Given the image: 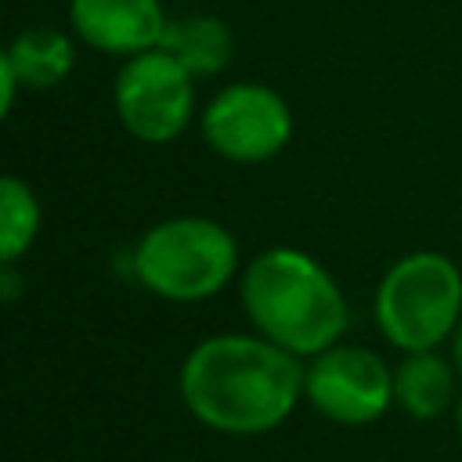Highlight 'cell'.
<instances>
[{"instance_id": "3", "label": "cell", "mask_w": 462, "mask_h": 462, "mask_svg": "<svg viewBox=\"0 0 462 462\" xmlns=\"http://www.w3.org/2000/svg\"><path fill=\"white\" fill-rule=\"evenodd\" d=\"M130 271L152 296L166 303H202L242 274L238 238L213 217H162L137 238Z\"/></svg>"}, {"instance_id": "1", "label": "cell", "mask_w": 462, "mask_h": 462, "mask_svg": "<svg viewBox=\"0 0 462 462\" xmlns=\"http://www.w3.org/2000/svg\"><path fill=\"white\" fill-rule=\"evenodd\" d=\"M188 415L224 437H260L289 422L303 401V357L260 332H213L177 372Z\"/></svg>"}, {"instance_id": "2", "label": "cell", "mask_w": 462, "mask_h": 462, "mask_svg": "<svg viewBox=\"0 0 462 462\" xmlns=\"http://www.w3.org/2000/svg\"><path fill=\"white\" fill-rule=\"evenodd\" d=\"M242 310L263 339L314 357L343 339L350 303L336 274L300 245H267L238 274Z\"/></svg>"}, {"instance_id": "14", "label": "cell", "mask_w": 462, "mask_h": 462, "mask_svg": "<svg viewBox=\"0 0 462 462\" xmlns=\"http://www.w3.org/2000/svg\"><path fill=\"white\" fill-rule=\"evenodd\" d=\"M451 361H455V368H458V375H462V321H458V328L451 332Z\"/></svg>"}, {"instance_id": "12", "label": "cell", "mask_w": 462, "mask_h": 462, "mask_svg": "<svg viewBox=\"0 0 462 462\" xmlns=\"http://www.w3.org/2000/svg\"><path fill=\"white\" fill-rule=\"evenodd\" d=\"M43 224V206L32 191L29 180H22L18 173H4L0 177V260L4 263H18Z\"/></svg>"}, {"instance_id": "6", "label": "cell", "mask_w": 462, "mask_h": 462, "mask_svg": "<svg viewBox=\"0 0 462 462\" xmlns=\"http://www.w3.org/2000/svg\"><path fill=\"white\" fill-rule=\"evenodd\" d=\"M202 141L213 155L235 166H260L278 159L296 130L289 101L256 79H238L220 87L199 116Z\"/></svg>"}, {"instance_id": "15", "label": "cell", "mask_w": 462, "mask_h": 462, "mask_svg": "<svg viewBox=\"0 0 462 462\" xmlns=\"http://www.w3.org/2000/svg\"><path fill=\"white\" fill-rule=\"evenodd\" d=\"M451 419H455V433L462 437V390H458V397H455V408H451Z\"/></svg>"}, {"instance_id": "4", "label": "cell", "mask_w": 462, "mask_h": 462, "mask_svg": "<svg viewBox=\"0 0 462 462\" xmlns=\"http://www.w3.org/2000/svg\"><path fill=\"white\" fill-rule=\"evenodd\" d=\"M375 328L401 354L437 350L462 321V271L437 249H411L397 256L372 300Z\"/></svg>"}, {"instance_id": "9", "label": "cell", "mask_w": 462, "mask_h": 462, "mask_svg": "<svg viewBox=\"0 0 462 462\" xmlns=\"http://www.w3.org/2000/svg\"><path fill=\"white\" fill-rule=\"evenodd\" d=\"M458 383L462 375L451 357L437 350L401 354V361L393 365V408H401L415 422L440 419L444 411L455 408Z\"/></svg>"}, {"instance_id": "10", "label": "cell", "mask_w": 462, "mask_h": 462, "mask_svg": "<svg viewBox=\"0 0 462 462\" xmlns=\"http://www.w3.org/2000/svg\"><path fill=\"white\" fill-rule=\"evenodd\" d=\"M0 58L18 72L25 90H51L76 69V40L54 25H29L11 36Z\"/></svg>"}, {"instance_id": "8", "label": "cell", "mask_w": 462, "mask_h": 462, "mask_svg": "<svg viewBox=\"0 0 462 462\" xmlns=\"http://www.w3.org/2000/svg\"><path fill=\"white\" fill-rule=\"evenodd\" d=\"M69 25L90 51L126 61L162 43L170 14L162 0H69Z\"/></svg>"}, {"instance_id": "11", "label": "cell", "mask_w": 462, "mask_h": 462, "mask_svg": "<svg viewBox=\"0 0 462 462\" xmlns=\"http://www.w3.org/2000/svg\"><path fill=\"white\" fill-rule=\"evenodd\" d=\"M159 47L173 54L195 79H209L231 65L235 32L220 14H184V18H170Z\"/></svg>"}, {"instance_id": "5", "label": "cell", "mask_w": 462, "mask_h": 462, "mask_svg": "<svg viewBox=\"0 0 462 462\" xmlns=\"http://www.w3.org/2000/svg\"><path fill=\"white\" fill-rule=\"evenodd\" d=\"M195 76L162 47L126 58L112 79V108L119 126L141 144H170L177 141L195 112Z\"/></svg>"}, {"instance_id": "13", "label": "cell", "mask_w": 462, "mask_h": 462, "mask_svg": "<svg viewBox=\"0 0 462 462\" xmlns=\"http://www.w3.org/2000/svg\"><path fill=\"white\" fill-rule=\"evenodd\" d=\"M18 289H22L18 263H4V260H0V300H4V303H14V300H18Z\"/></svg>"}, {"instance_id": "7", "label": "cell", "mask_w": 462, "mask_h": 462, "mask_svg": "<svg viewBox=\"0 0 462 462\" xmlns=\"http://www.w3.org/2000/svg\"><path fill=\"white\" fill-rule=\"evenodd\" d=\"M303 401L336 426H372L393 408V368L361 343H332L303 361Z\"/></svg>"}]
</instances>
